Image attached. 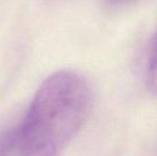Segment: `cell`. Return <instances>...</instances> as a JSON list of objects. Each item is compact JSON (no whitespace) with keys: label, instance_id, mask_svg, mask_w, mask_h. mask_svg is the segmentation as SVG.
Returning a JSON list of instances; mask_svg holds the SVG:
<instances>
[{"label":"cell","instance_id":"cell-3","mask_svg":"<svg viewBox=\"0 0 157 156\" xmlns=\"http://www.w3.org/2000/svg\"><path fill=\"white\" fill-rule=\"evenodd\" d=\"M109 1L112 2V3H123V2L130 1V0H109Z\"/></svg>","mask_w":157,"mask_h":156},{"label":"cell","instance_id":"cell-2","mask_svg":"<svg viewBox=\"0 0 157 156\" xmlns=\"http://www.w3.org/2000/svg\"><path fill=\"white\" fill-rule=\"evenodd\" d=\"M147 87L153 95H157V32L154 36L147 60Z\"/></svg>","mask_w":157,"mask_h":156},{"label":"cell","instance_id":"cell-1","mask_svg":"<svg viewBox=\"0 0 157 156\" xmlns=\"http://www.w3.org/2000/svg\"><path fill=\"white\" fill-rule=\"evenodd\" d=\"M92 107V91L83 76L58 71L42 82L26 116L0 135V155H56L72 141Z\"/></svg>","mask_w":157,"mask_h":156}]
</instances>
